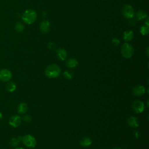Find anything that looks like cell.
I'll use <instances>...</instances> for the list:
<instances>
[{
  "label": "cell",
  "mask_w": 149,
  "mask_h": 149,
  "mask_svg": "<svg viewBox=\"0 0 149 149\" xmlns=\"http://www.w3.org/2000/svg\"><path fill=\"white\" fill-rule=\"evenodd\" d=\"M22 119H23L25 122H29L31 120V116L29 115H25Z\"/></svg>",
  "instance_id": "cell-23"
},
{
  "label": "cell",
  "mask_w": 149,
  "mask_h": 149,
  "mask_svg": "<svg viewBox=\"0 0 149 149\" xmlns=\"http://www.w3.org/2000/svg\"><path fill=\"white\" fill-rule=\"evenodd\" d=\"M147 17V13L144 10H140L137 13L136 17L139 20H142Z\"/></svg>",
  "instance_id": "cell-19"
},
{
  "label": "cell",
  "mask_w": 149,
  "mask_h": 149,
  "mask_svg": "<svg viewBox=\"0 0 149 149\" xmlns=\"http://www.w3.org/2000/svg\"><path fill=\"white\" fill-rule=\"evenodd\" d=\"M140 33L143 36L147 34L148 33V27L146 26H141L140 28Z\"/></svg>",
  "instance_id": "cell-22"
},
{
  "label": "cell",
  "mask_w": 149,
  "mask_h": 149,
  "mask_svg": "<svg viewBox=\"0 0 149 149\" xmlns=\"http://www.w3.org/2000/svg\"><path fill=\"white\" fill-rule=\"evenodd\" d=\"M112 43L113 44V45H115V46H118V45H119V44H120V41H119L118 38H113V39L112 40Z\"/></svg>",
  "instance_id": "cell-24"
},
{
  "label": "cell",
  "mask_w": 149,
  "mask_h": 149,
  "mask_svg": "<svg viewBox=\"0 0 149 149\" xmlns=\"http://www.w3.org/2000/svg\"><path fill=\"white\" fill-rule=\"evenodd\" d=\"M3 149H4V148H3Z\"/></svg>",
  "instance_id": "cell-30"
},
{
  "label": "cell",
  "mask_w": 149,
  "mask_h": 149,
  "mask_svg": "<svg viewBox=\"0 0 149 149\" xmlns=\"http://www.w3.org/2000/svg\"><path fill=\"white\" fill-rule=\"evenodd\" d=\"M120 52L125 58L129 59L132 56L134 53V48L130 44L126 42L121 47Z\"/></svg>",
  "instance_id": "cell-4"
},
{
  "label": "cell",
  "mask_w": 149,
  "mask_h": 149,
  "mask_svg": "<svg viewBox=\"0 0 149 149\" xmlns=\"http://www.w3.org/2000/svg\"><path fill=\"white\" fill-rule=\"evenodd\" d=\"M13 149H24V148H22V147H17L13 148Z\"/></svg>",
  "instance_id": "cell-28"
},
{
  "label": "cell",
  "mask_w": 149,
  "mask_h": 149,
  "mask_svg": "<svg viewBox=\"0 0 149 149\" xmlns=\"http://www.w3.org/2000/svg\"><path fill=\"white\" fill-rule=\"evenodd\" d=\"M15 30L17 33H21L24 30V26L23 24L20 22H17L15 24Z\"/></svg>",
  "instance_id": "cell-21"
},
{
  "label": "cell",
  "mask_w": 149,
  "mask_h": 149,
  "mask_svg": "<svg viewBox=\"0 0 149 149\" xmlns=\"http://www.w3.org/2000/svg\"><path fill=\"white\" fill-rule=\"evenodd\" d=\"M79 143L81 146L83 147H87L92 144V140L88 137H83L80 139Z\"/></svg>",
  "instance_id": "cell-14"
},
{
  "label": "cell",
  "mask_w": 149,
  "mask_h": 149,
  "mask_svg": "<svg viewBox=\"0 0 149 149\" xmlns=\"http://www.w3.org/2000/svg\"><path fill=\"white\" fill-rule=\"evenodd\" d=\"M132 108L136 113H140L144 111L145 109V105L143 101L137 100L133 102L132 104Z\"/></svg>",
  "instance_id": "cell-6"
},
{
  "label": "cell",
  "mask_w": 149,
  "mask_h": 149,
  "mask_svg": "<svg viewBox=\"0 0 149 149\" xmlns=\"http://www.w3.org/2000/svg\"><path fill=\"white\" fill-rule=\"evenodd\" d=\"M22 120V118L19 115H14L9 118V124L13 127H17L21 125Z\"/></svg>",
  "instance_id": "cell-8"
},
{
  "label": "cell",
  "mask_w": 149,
  "mask_h": 149,
  "mask_svg": "<svg viewBox=\"0 0 149 149\" xmlns=\"http://www.w3.org/2000/svg\"><path fill=\"white\" fill-rule=\"evenodd\" d=\"M61 69L60 67L54 63L47 66L44 71L45 76L49 79L57 78L61 74Z\"/></svg>",
  "instance_id": "cell-1"
},
{
  "label": "cell",
  "mask_w": 149,
  "mask_h": 149,
  "mask_svg": "<svg viewBox=\"0 0 149 149\" xmlns=\"http://www.w3.org/2000/svg\"><path fill=\"white\" fill-rule=\"evenodd\" d=\"M48 47H49V48L51 49H54L55 48V45H54V43H52V42H49V43L48 44Z\"/></svg>",
  "instance_id": "cell-25"
},
{
  "label": "cell",
  "mask_w": 149,
  "mask_h": 149,
  "mask_svg": "<svg viewBox=\"0 0 149 149\" xmlns=\"http://www.w3.org/2000/svg\"><path fill=\"white\" fill-rule=\"evenodd\" d=\"M78 61L75 58H70L68 59L65 63L66 66L69 68H74L78 65Z\"/></svg>",
  "instance_id": "cell-15"
},
{
  "label": "cell",
  "mask_w": 149,
  "mask_h": 149,
  "mask_svg": "<svg viewBox=\"0 0 149 149\" xmlns=\"http://www.w3.org/2000/svg\"><path fill=\"white\" fill-rule=\"evenodd\" d=\"M16 89V84L15 82L12 81H9L7 82L6 84V90L9 92V93H12L15 91Z\"/></svg>",
  "instance_id": "cell-16"
},
{
  "label": "cell",
  "mask_w": 149,
  "mask_h": 149,
  "mask_svg": "<svg viewBox=\"0 0 149 149\" xmlns=\"http://www.w3.org/2000/svg\"><path fill=\"white\" fill-rule=\"evenodd\" d=\"M36 12L31 9L26 10L22 14V19L24 23L27 24H31L33 23L37 19Z\"/></svg>",
  "instance_id": "cell-2"
},
{
  "label": "cell",
  "mask_w": 149,
  "mask_h": 149,
  "mask_svg": "<svg viewBox=\"0 0 149 149\" xmlns=\"http://www.w3.org/2000/svg\"><path fill=\"white\" fill-rule=\"evenodd\" d=\"M21 141L23 144L29 148H33L37 144V141L35 137L31 134H26L21 137Z\"/></svg>",
  "instance_id": "cell-3"
},
{
  "label": "cell",
  "mask_w": 149,
  "mask_h": 149,
  "mask_svg": "<svg viewBox=\"0 0 149 149\" xmlns=\"http://www.w3.org/2000/svg\"><path fill=\"white\" fill-rule=\"evenodd\" d=\"M12 74L10 70L7 69L0 70V80L2 82H8L12 79Z\"/></svg>",
  "instance_id": "cell-7"
},
{
  "label": "cell",
  "mask_w": 149,
  "mask_h": 149,
  "mask_svg": "<svg viewBox=\"0 0 149 149\" xmlns=\"http://www.w3.org/2000/svg\"><path fill=\"white\" fill-rule=\"evenodd\" d=\"M50 29V24L48 20H43L40 24V31L43 33H47Z\"/></svg>",
  "instance_id": "cell-12"
},
{
  "label": "cell",
  "mask_w": 149,
  "mask_h": 149,
  "mask_svg": "<svg viewBox=\"0 0 149 149\" xmlns=\"http://www.w3.org/2000/svg\"><path fill=\"white\" fill-rule=\"evenodd\" d=\"M132 94L136 96H141L146 92V88L143 85H137L132 89Z\"/></svg>",
  "instance_id": "cell-9"
},
{
  "label": "cell",
  "mask_w": 149,
  "mask_h": 149,
  "mask_svg": "<svg viewBox=\"0 0 149 149\" xmlns=\"http://www.w3.org/2000/svg\"><path fill=\"white\" fill-rule=\"evenodd\" d=\"M2 118H3V115H2V112H0V120H2Z\"/></svg>",
  "instance_id": "cell-27"
},
{
  "label": "cell",
  "mask_w": 149,
  "mask_h": 149,
  "mask_svg": "<svg viewBox=\"0 0 149 149\" xmlns=\"http://www.w3.org/2000/svg\"><path fill=\"white\" fill-rule=\"evenodd\" d=\"M28 109V106L25 102L20 103L17 107V112L20 114L26 113Z\"/></svg>",
  "instance_id": "cell-13"
},
{
  "label": "cell",
  "mask_w": 149,
  "mask_h": 149,
  "mask_svg": "<svg viewBox=\"0 0 149 149\" xmlns=\"http://www.w3.org/2000/svg\"><path fill=\"white\" fill-rule=\"evenodd\" d=\"M122 13L124 17L126 19H132L134 16V10L132 6L126 4L122 7Z\"/></svg>",
  "instance_id": "cell-5"
},
{
  "label": "cell",
  "mask_w": 149,
  "mask_h": 149,
  "mask_svg": "<svg viewBox=\"0 0 149 149\" xmlns=\"http://www.w3.org/2000/svg\"><path fill=\"white\" fill-rule=\"evenodd\" d=\"M134 135L136 138H139L140 136V132L139 131L136 130L134 132Z\"/></svg>",
  "instance_id": "cell-26"
},
{
  "label": "cell",
  "mask_w": 149,
  "mask_h": 149,
  "mask_svg": "<svg viewBox=\"0 0 149 149\" xmlns=\"http://www.w3.org/2000/svg\"><path fill=\"white\" fill-rule=\"evenodd\" d=\"M133 36H134V34L132 30H127L123 33V38L125 41L127 42L133 39Z\"/></svg>",
  "instance_id": "cell-17"
},
{
  "label": "cell",
  "mask_w": 149,
  "mask_h": 149,
  "mask_svg": "<svg viewBox=\"0 0 149 149\" xmlns=\"http://www.w3.org/2000/svg\"><path fill=\"white\" fill-rule=\"evenodd\" d=\"M21 137L22 136H19L18 137H13L11 139L9 142L10 146H12L13 148L17 147L20 143V141H21Z\"/></svg>",
  "instance_id": "cell-18"
},
{
  "label": "cell",
  "mask_w": 149,
  "mask_h": 149,
  "mask_svg": "<svg viewBox=\"0 0 149 149\" xmlns=\"http://www.w3.org/2000/svg\"><path fill=\"white\" fill-rule=\"evenodd\" d=\"M56 56L60 61H65L67 57L68 54L65 49L63 48H59L56 50Z\"/></svg>",
  "instance_id": "cell-11"
},
{
  "label": "cell",
  "mask_w": 149,
  "mask_h": 149,
  "mask_svg": "<svg viewBox=\"0 0 149 149\" xmlns=\"http://www.w3.org/2000/svg\"><path fill=\"white\" fill-rule=\"evenodd\" d=\"M112 149H121V148H120L119 147H113Z\"/></svg>",
  "instance_id": "cell-29"
},
{
  "label": "cell",
  "mask_w": 149,
  "mask_h": 149,
  "mask_svg": "<svg viewBox=\"0 0 149 149\" xmlns=\"http://www.w3.org/2000/svg\"><path fill=\"white\" fill-rule=\"evenodd\" d=\"M127 123L129 127L136 128L139 126V120L137 117L131 116L127 118Z\"/></svg>",
  "instance_id": "cell-10"
},
{
  "label": "cell",
  "mask_w": 149,
  "mask_h": 149,
  "mask_svg": "<svg viewBox=\"0 0 149 149\" xmlns=\"http://www.w3.org/2000/svg\"><path fill=\"white\" fill-rule=\"evenodd\" d=\"M63 76L64 78H65L66 79L70 80L73 78V77L74 76V73H73V72L72 70H67L63 73Z\"/></svg>",
  "instance_id": "cell-20"
}]
</instances>
